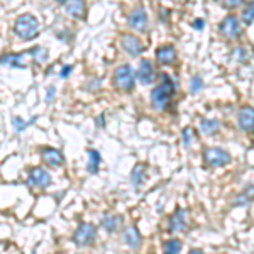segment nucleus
<instances>
[{"label":"nucleus","instance_id":"f257e3e1","mask_svg":"<svg viewBox=\"0 0 254 254\" xmlns=\"http://www.w3.org/2000/svg\"><path fill=\"white\" fill-rule=\"evenodd\" d=\"M161 76V81L153 88L151 92V104L153 107L163 112L170 107V102H171V97L175 95V85H173V80L170 78L168 75H159Z\"/></svg>","mask_w":254,"mask_h":254},{"label":"nucleus","instance_id":"bb28decb","mask_svg":"<svg viewBox=\"0 0 254 254\" xmlns=\"http://www.w3.org/2000/svg\"><path fill=\"white\" fill-rule=\"evenodd\" d=\"M32 121H34V119H32ZM32 121H31V122H32ZM31 122H22L19 117H15V119H14V126H15V129H17L19 132H20V130H24V129H26V127L29 126Z\"/></svg>","mask_w":254,"mask_h":254},{"label":"nucleus","instance_id":"473e14b6","mask_svg":"<svg viewBox=\"0 0 254 254\" xmlns=\"http://www.w3.org/2000/svg\"><path fill=\"white\" fill-rule=\"evenodd\" d=\"M243 2H246V3H249V5H253V3H254V0H243Z\"/></svg>","mask_w":254,"mask_h":254},{"label":"nucleus","instance_id":"2f4dec72","mask_svg":"<svg viewBox=\"0 0 254 254\" xmlns=\"http://www.w3.org/2000/svg\"><path fill=\"white\" fill-rule=\"evenodd\" d=\"M190 253H191V254H200V253H202V249H191Z\"/></svg>","mask_w":254,"mask_h":254},{"label":"nucleus","instance_id":"9d476101","mask_svg":"<svg viewBox=\"0 0 254 254\" xmlns=\"http://www.w3.org/2000/svg\"><path fill=\"white\" fill-rule=\"evenodd\" d=\"M136 78L141 81L142 85H149L156 80V71H154V66L149 60H142L141 64H139V69L136 73Z\"/></svg>","mask_w":254,"mask_h":254},{"label":"nucleus","instance_id":"f8f14e48","mask_svg":"<svg viewBox=\"0 0 254 254\" xmlns=\"http://www.w3.org/2000/svg\"><path fill=\"white\" fill-rule=\"evenodd\" d=\"M188 227V214L187 210H183V208H180V210H176L173 215L170 217V225H168V229H170V232H183L187 231Z\"/></svg>","mask_w":254,"mask_h":254},{"label":"nucleus","instance_id":"9b49d317","mask_svg":"<svg viewBox=\"0 0 254 254\" xmlns=\"http://www.w3.org/2000/svg\"><path fill=\"white\" fill-rule=\"evenodd\" d=\"M237 124L244 132H254V109L246 105L237 114Z\"/></svg>","mask_w":254,"mask_h":254},{"label":"nucleus","instance_id":"f03ea898","mask_svg":"<svg viewBox=\"0 0 254 254\" xmlns=\"http://www.w3.org/2000/svg\"><path fill=\"white\" fill-rule=\"evenodd\" d=\"M14 31L20 39L31 41L38 36L39 32V22L32 14H22L19 15L14 24Z\"/></svg>","mask_w":254,"mask_h":254},{"label":"nucleus","instance_id":"39448f33","mask_svg":"<svg viewBox=\"0 0 254 254\" xmlns=\"http://www.w3.org/2000/svg\"><path fill=\"white\" fill-rule=\"evenodd\" d=\"M219 32H220V36H224V38H227V39H239L241 34H243L239 17L232 14L224 17L222 22L219 24Z\"/></svg>","mask_w":254,"mask_h":254},{"label":"nucleus","instance_id":"0eeeda50","mask_svg":"<svg viewBox=\"0 0 254 254\" xmlns=\"http://www.w3.org/2000/svg\"><path fill=\"white\" fill-rule=\"evenodd\" d=\"M121 44H122V49H124V51L129 56H132V58H136V56H141L142 53L146 51L142 41L139 39L137 36H132V34H122Z\"/></svg>","mask_w":254,"mask_h":254},{"label":"nucleus","instance_id":"f704fd0d","mask_svg":"<svg viewBox=\"0 0 254 254\" xmlns=\"http://www.w3.org/2000/svg\"><path fill=\"white\" fill-rule=\"evenodd\" d=\"M253 198H254V187H253Z\"/></svg>","mask_w":254,"mask_h":254},{"label":"nucleus","instance_id":"2eb2a0df","mask_svg":"<svg viewBox=\"0 0 254 254\" xmlns=\"http://www.w3.org/2000/svg\"><path fill=\"white\" fill-rule=\"evenodd\" d=\"M124 243L129 246L130 249H139L142 244V236L139 232L136 225H129L124 231Z\"/></svg>","mask_w":254,"mask_h":254},{"label":"nucleus","instance_id":"423d86ee","mask_svg":"<svg viewBox=\"0 0 254 254\" xmlns=\"http://www.w3.org/2000/svg\"><path fill=\"white\" fill-rule=\"evenodd\" d=\"M95 237H97V227L93 224H90V222H85V224H81L80 227L75 231L73 241H75L76 246H80V248H85V246L93 244Z\"/></svg>","mask_w":254,"mask_h":254},{"label":"nucleus","instance_id":"b1692460","mask_svg":"<svg viewBox=\"0 0 254 254\" xmlns=\"http://www.w3.org/2000/svg\"><path fill=\"white\" fill-rule=\"evenodd\" d=\"M243 20H244L246 26H251V24L254 22V3H253V5H249L248 9H244Z\"/></svg>","mask_w":254,"mask_h":254},{"label":"nucleus","instance_id":"412c9836","mask_svg":"<svg viewBox=\"0 0 254 254\" xmlns=\"http://www.w3.org/2000/svg\"><path fill=\"white\" fill-rule=\"evenodd\" d=\"M88 158H90V161H88L87 170H88V173L95 175L97 171H98V166H100V163H102L100 153H98V151H95V149H88Z\"/></svg>","mask_w":254,"mask_h":254},{"label":"nucleus","instance_id":"72a5a7b5","mask_svg":"<svg viewBox=\"0 0 254 254\" xmlns=\"http://www.w3.org/2000/svg\"><path fill=\"white\" fill-rule=\"evenodd\" d=\"M56 2H58V3H64L66 0H56Z\"/></svg>","mask_w":254,"mask_h":254},{"label":"nucleus","instance_id":"ddd939ff","mask_svg":"<svg viewBox=\"0 0 254 254\" xmlns=\"http://www.w3.org/2000/svg\"><path fill=\"white\" fill-rule=\"evenodd\" d=\"M64 10L73 19H83L87 15V3H85V0H66Z\"/></svg>","mask_w":254,"mask_h":254},{"label":"nucleus","instance_id":"7c9ffc66","mask_svg":"<svg viewBox=\"0 0 254 254\" xmlns=\"http://www.w3.org/2000/svg\"><path fill=\"white\" fill-rule=\"evenodd\" d=\"M53 98H55V88L51 87V88H48V97H46V102H48V104L53 100Z\"/></svg>","mask_w":254,"mask_h":254},{"label":"nucleus","instance_id":"f3484780","mask_svg":"<svg viewBox=\"0 0 254 254\" xmlns=\"http://www.w3.org/2000/svg\"><path fill=\"white\" fill-rule=\"evenodd\" d=\"M146 165L144 163H137L136 166L132 168V173H130V180H132V183H134V187L136 188H141L142 187V183H144V180H146Z\"/></svg>","mask_w":254,"mask_h":254},{"label":"nucleus","instance_id":"a211bd4d","mask_svg":"<svg viewBox=\"0 0 254 254\" xmlns=\"http://www.w3.org/2000/svg\"><path fill=\"white\" fill-rule=\"evenodd\" d=\"M122 215H107L102 219V227L107 232H117L122 225Z\"/></svg>","mask_w":254,"mask_h":254},{"label":"nucleus","instance_id":"7ed1b4c3","mask_svg":"<svg viewBox=\"0 0 254 254\" xmlns=\"http://www.w3.org/2000/svg\"><path fill=\"white\" fill-rule=\"evenodd\" d=\"M114 85L122 92H132L136 85V73L130 64H122L114 73Z\"/></svg>","mask_w":254,"mask_h":254},{"label":"nucleus","instance_id":"4468645a","mask_svg":"<svg viewBox=\"0 0 254 254\" xmlns=\"http://www.w3.org/2000/svg\"><path fill=\"white\" fill-rule=\"evenodd\" d=\"M156 60L159 64H173L175 60H176V49L175 46H171V44H166V46H161L156 49Z\"/></svg>","mask_w":254,"mask_h":254},{"label":"nucleus","instance_id":"c85d7f7f","mask_svg":"<svg viewBox=\"0 0 254 254\" xmlns=\"http://www.w3.org/2000/svg\"><path fill=\"white\" fill-rule=\"evenodd\" d=\"M71 71H73V66H69V64H68V66H64L63 69H61L60 76H61V78H68V75H69Z\"/></svg>","mask_w":254,"mask_h":254},{"label":"nucleus","instance_id":"20e7f679","mask_svg":"<svg viewBox=\"0 0 254 254\" xmlns=\"http://www.w3.org/2000/svg\"><path fill=\"white\" fill-rule=\"evenodd\" d=\"M203 161L210 168H220L231 163V154L222 147H207L203 151Z\"/></svg>","mask_w":254,"mask_h":254},{"label":"nucleus","instance_id":"5701e85b","mask_svg":"<svg viewBox=\"0 0 254 254\" xmlns=\"http://www.w3.org/2000/svg\"><path fill=\"white\" fill-rule=\"evenodd\" d=\"M29 55H31L36 61H38V63H43V61L48 58V51H46L44 48H41V46L32 48L31 51H29Z\"/></svg>","mask_w":254,"mask_h":254},{"label":"nucleus","instance_id":"4be33fe9","mask_svg":"<svg viewBox=\"0 0 254 254\" xmlns=\"http://www.w3.org/2000/svg\"><path fill=\"white\" fill-rule=\"evenodd\" d=\"M182 248H183V244H182V241H178V239H170V241H166L165 246H163L165 253H168V254L180 253L182 251Z\"/></svg>","mask_w":254,"mask_h":254},{"label":"nucleus","instance_id":"cd10ccee","mask_svg":"<svg viewBox=\"0 0 254 254\" xmlns=\"http://www.w3.org/2000/svg\"><path fill=\"white\" fill-rule=\"evenodd\" d=\"M182 136H183V142H185V146H190V129H183V132H182Z\"/></svg>","mask_w":254,"mask_h":254},{"label":"nucleus","instance_id":"c756f323","mask_svg":"<svg viewBox=\"0 0 254 254\" xmlns=\"http://www.w3.org/2000/svg\"><path fill=\"white\" fill-rule=\"evenodd\" d=\"M193 27H195V29H200V31H202L203 27H205V24H203V20H202V19H196L195 22H193Z\"/></svg>","mask_w":254,"mask_h":254},{"label":"nucleus","instance_id":"393cba45","mask_svg":"<svg viewBox=\"0 0 254 254\" xmlns=\"http://www.w3.org/2000/svg\"><path fill=\"white\" fill-rule=\"evenodd\" d=\"M202 87H203V81H202V78H200V76H193V78H191V83H190V90H191V93H198L200 90H202Z\"/></svg>","mask_w":254,"mask_h":254},{"label":"nucleus","instance_id":"1a4fd4ad","mask_svg":"<svg viewBox=\"0 0 254 254\" xmlns=\"http://www.w3.org/2000/svg\"><path fill=\"white\" fill-rule=\"evenodd\" d=\"M29 185L34 188H48L51 185V175L43 168H32L29 171Z\"/></svg>","mask_w":254,"mask_h":254},{"label":"nucleus","instance_id":"6ab92c4d","mask_svg":"<svg viewBox=\"0 0 254 254\" xmlns=\"http://www.w3.org/2000/svg\"><path fill=\"white\" fill-rule=\"evenodd\" d=\"M0 64L2 66H14V68H26L24 63V55H3L0 58Z\"/></svg>","mask_w":254,"mask_h":254},{"label":"nucleus","instance_id":"a878e982","mask_svg":"<svg viewBox=\"0 0 254 254\" xmlns=\"http://www.w3.org/2000/svg\"><path fill=\"white\" fill-rule=\"evenodd\" d=\"M220 2H222L224 7H229V9H236V7L241 5V2H243V0H220Z\"/></svg>","mask_w":254,"mask_h":254},{"label":"nucleus","instance_id":"6e6552de","mask_svg":"<svg viewBox=\"0 0 254 254\" xmlns=\"http://www.w3.org/2000/svg\"><path fill=\"white\" fill-rule=\"evenodd\" d=\"M147 24H149V17H147L146 10L142 7H137L130 12L129 15V26L132 27L134 31H139V32H144L147 29Z\"/></svg>","mask_w":254,"mask_h":254},{"label":"nucleus","instance_id":"aec40b11","mask_svg":"<svg viewBox=\"0 0 254 254\" xmlns=\"http://www.w3.org/2000/svg\"><path fill=\"white\" fill-rule=\"evenodd\" d=\"M219 126H220V122L217 121V119H203V121L200 122V130H202L203 134H207V136H210V134H215L217 130H219Z\"/></svg>","mask_w":254,"mask_h":254},{"label":"nucleus","instance_id":"dca6fc26","mask_svg":"<svg viewBox=\"0 0 254 254\" xmlns=\"http://www.w3.org/2000/svg\"><path fill=\"white\" fill-rule=\"evenodd\" d=\"M41 154H43L44 163L51 168L61 166L64 163V158H63V154H61V151L55 149V147H46V149H43V153Z\"/></svg>","mask_w":254,"mask_h":254}]
</instances>
